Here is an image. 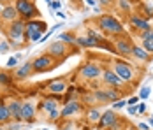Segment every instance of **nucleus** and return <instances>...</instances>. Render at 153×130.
<instances>
[{"label": "nucleus", "mask_w": 153, "mask_h": 130, "mask_svg": "<svg viewBox=\"0 0 153 130\" xmlns=\"http://www.w3.org/2000/svg\"><path fill=\"white\" fill-rule=\"evenodd\" d=\"M97 25L107 35H123V25L118 21V18L111 14H102L97 18Z\"/></svg>", "instance_id": "f257e3e1"}, {"label": "nucleus", "mask_w": 153, "mask_h": 130, "mask_svg": "<svg viewBox=\"0 0 153 130\" xmlns=\"http://www.w3.org/2000/svg\"><path fill=\"white\" fill-rule=\"evenodd\" d=\"M16 11H18V14L19 18L27 23V21H32L33 18H37V16L41 14L39 13V9H37V5L33 4V0H16Z\"/></svg>", "instance_id": "f03ea898"}, {"label": "nucleus", "mask_w": 153, "mask_h": 130, "mask_svg": "<svg viewBox=\"0 0 153 130\" xmlns=\"http://www.w3.org/2000/svg\"><path fill=\"white\" fill-rule=\"evenodd\" d=\"M44 32H46V23L41 21V19H32V21L25 23V37L32 42L41 41Z\"/></svg>", "instance_id": "7ed1b4c3"}, {"label": "nucleus", "mask_w": 153, "mask_h": 130, "mask_svg": "<svg viewBox=\"0 0 153 130\" xmlns=\"http://www.w3.org/2000/svg\"><path fill=\"white\" fill-rule=\"evenodd\" d=\"M25 37V21L23 19H16L9 25V39L13 42V48H19V42Z\"/></svg>", "instance_id": "20e7f679"}, {"label": "nucleus", "mask_w": 153, "mask_h": 130, "mask_svg": "<svg viewBox=\"0 0 153 130\" xmlns=\"http://www.w3.org/2000/svg\"><path fill=\"white\" fill-rule=\"evenodd\" d=\"M113 71H114V74L122 79L123 83H130V81L134 79V71H132V67H130L127 62H123V60H114V62H113Z\"/></svg>", "instance_id": "39448f33"}, {"label": "nucleus", "mask_w": 153, "mask_h": 130, "mask_svg": "<svg viewBox=\"0 0 153 130\" xmlns=\"http://www.w3.org/2000/svg\"><path fill=\"white\" fill-rule=\"evenodd\" d=\"M79 76H81L83 79H86V81H93V79H97L99 76H102V69H100L99 63L88 62V63H85V65L79 69Z\"/></svg>", "instance_id": "423d86ee"}, {"label": "nucleus", "mask_w": 153, "mask_h": 130, "mask_svg": "<svg viewBox=\"0 0 153 130\" xmlns=\"http://www.w3.org/2000/svg\"><path fill=\"white\" fill-rule=\"evenodd\" d=\"M53 60H55V58L51 56V55H48V53L37 56L33 62H32L33 72H44V71H49V69L53 67Z\"/></svg>", "instance_id": "0eeeda50"}, {"label": "nucleus", "mask_w": 153, "mask_h": 130, "mask_svg": "<svg viewBox=\"0 0 153 130\" xmlns=\"http://www.w3.org/2000/svg\"><path fill=\"white\" fill-rule=\"evenodd\" d=\"M132 48H134V44L130 42V39H127V37H123V35H120V37L114 41V49H116L122 56H132Z\"/></svg>", "instance_id": "6e6552de"}, {"label": "nucleus", "mask_w": 153, "mask_h": 130, "mask_svg": "<svg viewBox=\"0 0 153 130\" xmlns=\"http://www.w3.org/2000/svg\"><path fill=\"white\" fill-rule=\"evenodd\" d=\"M102 81L106 83L107 86H113V88H120L123 85V81L114 74V71H111V69L102 71Z\"/></svg>", "instance_id": "1a4fd4ad"}, {"label": "nucleus", "mask_w": 153, "mask_h": 130, "mask_svg": "<svg viewBox=\"0 0 153 130\" xmlns=\"http://www.w3.org/2000/svg\"><path fill=\"white\" fill-rule=\"evenodd\" d=\"M48 55H51L53 58H62L67 55V44H63L62 41L58 42H51L48 46Z\"/></svg>", "instance_id": "9d476101"}, {"label": "nucleus", "mask_w": 153, "mask_h": 130, "mask_svg": "<svg viewBox=\"0 0 153 130\" xmlns=\"http://www.w3.org/2000/svg\"><path fill=\"white\" fill-rule=\"evenodd\" d=\"M79 109H81V104H79L77 100H67L65 102V105L62 107V111H60V118L74 116L76 113H79Z\"/></svg>", "instance_id": "9b49d317"}, {"label": "nucleus", "mask_w": 153, "mask_h": 130, "mask_svg": "<svg viewBox=\"0 0 153 130\" xmlns=\"http://www.w3.org/2000/svg\"><path fill=\"white\" fill-rule=\"evenodd\" d=\"M118 120H120V118H118V114H116L114 111H106L104 114L100 116L99 127H100V129H111V127H113Z\"/></svg>", "instance_id": "f8f14e48"}, {"label": "nucleus", "mask_w": 153, "mask_h": 130, "mask_svg": "<svg viewBox=\"0 0 153 130\" xmlns=\"http://www.w3.org/2000/svg\"><path fill=\"white\" fill-rule=\"evenodd\" d=\"M130 25L134 27L136 30H139V32H146V30H150L152 27H150V21L146 19V18H143V16H130Z\"/></svg>", "instance_id": "ddd939ff"}, {"label": "nucleus", "mask_w": 153, "mask_h": 130, "mask_svg": "<svg viewBox=\"0 0 153 130\" xmlns=\"http://www.w3.org/2000/svg\"><path fill=\"white\" fill-rule=\"evenodd\" d=\"M35 118V105L32 102H23L21 105V120L23 121H32Z\"/></svg>", "instance_id": "4468645a"}, {"label": "nucleus", "mask_w": 153, "mask_h": 130, "mask_svg": "<svg viewBox=\"0 0 153 130\" xmlns=\"http://www.w3.org/2000/svg\"><path fill=\"white\" fill-rule=\"evenodd\" d=\"M21 105H23V102H19V100H11L9 105H7L11 118L16 120V121H23V120H21Z\"/></svg>", "instance_id": "2eb2a0df"}, {"label": "nucleus", "mask_w": 153, "mask_h": 130, "mask_svg": "<svg viewBox=\"0 0 153 130\" xmlns=\"http://www.w3.org/2000/svg\"><path fill=\"white\" fill-rule=\"evenodd\" d=\"M67 88L69 86H67L65 79H56V81H51V83L48 85V90H49L53 95H60V93H63Z\"/></svg>", "instance_id": "dca6fc26"}, {"label": "nucleus", "mask_w": 153, "mask_h": 130, "mask_svg": "<svg viewBox=\"0 0 153 130\" xmlns=\"http://www.w3.org/2000/svg\"><path fill=\"white\" fill-rule=\"evenodd\" d=\"M132 56L136 58V60H139V62H150V58H152V55L143 48V46H136L134 44V48H132Z\"/></svg>", "instance_id": "f3484780"}, {"label": "nucleus", "mask_w": 153, "mask_h": 130, "mask_svg": "<svg viewBox=\"0 0 153 130\" xmlns=\"http://www.w3.org/2000/svg\"><path fill=\"white\" fill-rule=\"evenodd\" d=\"M18 11H16L14 5H5L4 7V11H2V14H0V18L4 19V21H9V23H13V21H16L18 19Z\"/></svg>", "instance_id": "a211bd4d"}, {"label": "nucleus", "mask_w": 153, "mask_h": 130, "mask_svg": "<svg viewBox=\"0 0 153 130\" xmlns=\"http://www.w3.org/2000/svg\"><path fill=\"white\" fill-rule=\"evenodd\" d=\"M32 72H33V67H32V62H27V63H23L18 71H16V77L18 79H25V77H28V76H32Z\"/></svg>", "instance_id": "6ab92c4d"}, {"label": "nucleus", "mask_w": 153, "mask_h": 130, "mask_svg": "<svg viewBox=\"0 0 153 130\" xmlns=\"http://www.w3.org/2000/svg\"><path fill=\"white\" fill-rule=\"evenodd\" d=\"M76 44L83 46V48H97V46H100V42L92 39V37H79V39H76Z\"/></svg>", "instance_id": "aec40b11"}, {"label": "nucleus", "mask_w": 153, "mask_h": 130, "mask_svg": "<svg viewBox=\"0 0 153 130\" xmlns=\"http://www.w3.org/2000/svg\"><path fill=\"white\" fill-rule=\"evenodd\" d=\"M93 99L99 104H109V97H107L106 90H95L93 91Z\"/></svg>", "instance_id": "412c9836"}, {"label": "nucleus", "mask_w": 153, "mask_h": 130, "mask_svg": "<svg viewBox=\"0 0 153 130\" xmlns=\"http://www.w3.org/2000/svg\"><path fill=\"white\" fill-rule=\"evenodd\" d=\"M100 111L97 109V107H92V109H88V113H86V120L90 121V123H97V121H100Z\"/></svg>", "instance_id": "4be33fe9"}, {"label": "nucleus", "mask_w": 153, "mask_h": 130, "mask_svg": "<svg viewBox=\"0 0 153 130\" xmlns=\"http://www.w3.org/2000/svg\"><path fill=\"white\" fill-rule=\"evenodd\" d=\"M56 105H58L56 99H46V100L42 102V109H44V111H48V113L55 111V109H56Z\"/></svg>", "instance_id": "5701e85b"}, {"label": "nucleus", "mask_w": 153, "mask_h": 130, "mask_svg": "<svg viewBox=\"0 0 153 130\" xmlns=\"http://www.w3.org/2000/svg\"><path fill=\"white\" fill-rule=\"evenodd\" d=\"M11 120V114H9V109L5 104H0V123H5Z\"/></svg>", "instance_id": "b1692460"}, {"label": "nucleus", "mask_w": 153, "mask_h": 130, "mask_svg": "<svg viewBox=\"0 0 153 130\" xmlns=\"http://www.w3.org/2000/svg\"><path fill=\"white\" fill-rule=\"evenodd\" d=\"M107 93V97H109V102H116L120 100V93H118V90L116 88H104Z\"/></svg>", "instance_id": "393cba45"}, {"label": "nucleus", "mask_w": 153, "mask_h": 130, "mask_svg": "<svg viewBox=\"0 0 153 130\" xmlns=\"http://www.w3.org/2000/svg\"><path fill=\"white\" fill-rule=\"evenodd\" d=\"M60 39L62 41H65V42H69V44H76V37L71 35V33H62Z\"/></svg>", "instance_id": "a878e982"}, {"label": "nucleus", "mask_w": 153, "mask_h": 130, "mask_svg": "<svg viewBox=\"0 0 153 130\" xmlns=\"http://www.w3.org/2000/svg\"><path fill=\"white\" fill-rule=\"evenodd\" d=\"M86 32H88V37H92V39H95V41L102 42V35H100L99 32H95V30H92V28H88Z\"/></svg>", "instance_id": "bb28decb"}, {"label": "nucleus", "mask_w": 153, "mask_h": 130, "mask_svg": "<svg viewBox=\"0 0 153 130\" xmlns=\"http://www.w3.org/2000/svg\"><path fill=\"white\" fill-rule=\"evenodd\" d=\"M141 39L143 41H153V28L146 30V32H141Z\"/></svg>", "instance_id": "cd10ccee"}, {"label": "nucleus", "mask_w": 153, "mask_h": 130, "mask_svg": "<svg viewBox=\"0 0 153 130\" xmlns=\"http://www.w3.org/2000/svg\"><path fill=\"white\" fill-rule=\"evenodd\" d=\"M150 91H152V88L150 86H144L141 91H139V99L141 100H144V99H148V95H150Z\"/></svg>", "instance_id": "c85d7f7f"}, {"label": "nucleus", "mask_w": 153, "mask_h": 130, "mask_svg": "<svg viewBox=\"0 0 153 130\" xmlns=\"http://www.w3.org/2000/svg\"><path fill=\"white\" fill-rule=\"evenodd\" d=\"M141 46H143V48H144L150 55H153V41H143V44H141Z\"/></svg>", "instance_id": "c756f323"}, {"label": "nucleus", "mask_w": 153, "mask_h": 130, "mask_svg": "<svg viewBox=\"0 0 153 130\" xmlns=\"http://www.w3.org/2000/svg\"><path fill=\"white\" fill-rule=\"evenodd\" d=\"M118 2H120V9H122V11H130L128 0H118Z\"/></svg>", "instance_id": "7c9ffc66"}, {"label": "nucleus", "mask_w": 153, "mask_h": 130, "mask_svg": "<svg viewBox=\"0 0 153 130\" xmlns=\"http://www.w3.org/2000/svg\"><path fill=\"white\" fill-rule=\"evenodd\" d=\"M48 118H49L51 121H55V120H58V118H60V111H58V109H55V111H51Z\"/></svg>", "instance_id": "2f4dec72"}, {"label": "nucleus", "mask_w": 153, "mask_h": 130, "mask_svg": "<svg viewBox=\"0 0 153 130\" xmlns=\"http://www.w3.org/2000/svg\"><path fill=\"white\" fill-rule=\"evenodd\" d=\"M19 58H21L19 55H18V56H13L9 62H7V67H14V65H18V60H19Z\"/></svg>", "instance_id": "473e14b6"}, {"label": "nucleus", "mask_w": 153, "mask_h": 130, "mask_svg": "<svg viewBox=\"0 0 153 130\" xmlns=\"http://www.w3.org/2000/svg\"><path fill=\"white\" fill-rule=\"evenodd\" d=\"M97 2H99L102 7H111V5L114 4V0H97Z\"/></svg>", "instance_id": "72a5a7b5"}, {"label": "nucleus", "mask_w": 153, "mask_h": 130, "mask_svg": "<svg viewBox=\"0 0 153 130\" xmlns=\"http://www.w3.org/2000/svg\"><path fill=\"white\" fill-rule=\"evenodd\" d=\"M125 104H127V102H125V100H122V99H120V100L113 102V109H120V107H123Z\"/></svg>", "instance_id": "f704fd0d"}, {"label": "nucleus", "mask_w": 153, "mask_h": 130, "mask_svg": "<svg viewBox=\"0 0 153 130\" xmlns=\"http://www.w3.org/2000/svg\"><path fill=\"white\" fill-rule=\"evenodd\" d=\"M58 7H60V2H58V0H51V2H49V9H51V11H55V9H58Z\"/></svg>", "instance_id": "c9c22d12"}, {"label": "nucleus", "mask_w": 153, "mask_h": 130, "mask_svg": "<svg viewBox=\"0 0 153 130\" xmlns=\"http://www.w3.org/2000/svg\"><path fill=\"white\" fill-rule=\"evenodd\" d=\"M60 130H76V127H74V123H65V125H62V129Z\"/></svg>", "instance_id": "e433bc0d"}, {"label": "nucleus", "mask_w": 153, "mask_h": 130, "mask_svg": "<svg viewBox=\"0 0 153 130\" xmlns=\"http://www.w3.org/2000/svg\"><path fill=\"white\" fill-rule=\"evenodd\" d=\"M0 81H2V83H5V85H9V83H11V79H9V77H7L4 72L0 74Z\"/></svg>", "instance_id": "4c0bfd02"}, {"label": "nucleus", "mask_w": 153, "mask_h": 130, "mask_svg": "<svg viewBox=\"0 0 153 130\" xmlns=\"http://www.w3.org/2000/svg\"><path fill=\"white\" fill-rule=\"evenodd\" d=\"M136 109H137V113H139V114H143V113L146 111V105H144V104L141 102V104H139V105H137V107H136Z\"/></svg>", "instance_id": "58836bf2"}, {"label": "nucleus", "mask_w": 153, "mask_h": 130, "mask_svg": "<svg viewBox=\"0 0 153 130\" xmlns=\"http://www.w3.org/2000/svg\"><path fill=\"white\" fill-rule=\"evenodd\" d=\"M144 11H146V14L148 16H152L153 18V7L152 5H144Z\"/></svg>", "instance_id": "ea45409f"}, {"label": "nucleus", "mask_w": 153, "mask_h": 130, "mask_svg": "<svg viewBox=\"0 0 153 130\" xmlns=\"http://www.w3.org/2000/svg\"><path fill=\"white\" fill-rule=\"evenodd\" d=\"M7 49H9V46H7V42H2V44H0V55H2V53H5Z\"/></svg>", "instance_id": "a19ab883"}, {"label": "nucleus", "mask_w": 153, "mask_h": 130, "mask_svg": "<svg viewBox=\"0 0 153 130\" xmlns=\"http://www.w3.org/2000/svg\"><path fill=\"white\" fill-rule=\"evenodd\" d=\"M137 102H139V97H132V99H128L127 104H128V105H134V104H137Z\"/></svg>", "instance_id": "79ce46f5"}, {"label": "nucleus", "mask_w": 153, "mask_h": 130, "mask_svg": "<svg viewBox=\"0 0 153 130\" xmlns=\"http://www.w3.org/2000/svg\"><path fill=\"white\" fill-rule=\"evenodd\" d=\"M128 113H130V114H136V113H137V109H136L134 105H130V107H128Z\"/></svg>", "instance_id": "37998d69"}, {"label": "nucleus", "mask_w": 153, "mask_h": 130, "mask_svg": "<svg viewBox=\"0 0 153 130\" xmlns=\"http://www.w3.org/2000/svg\"><path fill=\"white\" fill-rule=\"evenodd\" d=\"M139 130H148V125H144V123H139Z\"/></svg>", "instance_id": "c03bdc74"}, {"label": "nucleus", "mask_w": 153, "mask_h": 130, "mask_svg": "<svg viewBox=\"0 0 153 130\" xmlns=\"http://www.w3.org/2000/svg\"><path fill=\"white\" fill-rule=\"evenodd\" d=\"M86 4L88 5H95V0H86Z\"/></svg>", "instance_id": "a18cd8bd"}, {"label": "nucleus", "mask_w": 153, "mask_h": 130, "mask_svg": "<svg viewBox=\"0 0 153 130\" xmlns=\"http://www.w3.org/2000/svg\"><path fill=\"white\" fill-rule=\"evenodd\" d=\"M150 125H152V127H153V116H152V118H150Z\"/></svg>", "instance_id": "49530a36"}, {"label": "nucleus", "mask_w": 153, "mask_h": 130, "mask_svg": "<svg viewBox=\"0 0 153 130\" xmlns=\"http://www.w3.org/2000/svg\"><path fill=\"white\" fill-rule=\"evenodd\" d=\"M2 11H4V9H2V5H0V14H2Z\"/></svg>", "instance_id": "de8ad7c7"}, {"label": "nucleus", "mask_w": 153, "mask_h": 130, "mask_svg": "<svg viewBox=\"0 0 153 130\" xmlns=\"http://www.w3.org/2000/svg\"><path fill=\"white\" fill-rule=\"evenodd\" d=\"M0 130H5V129H4V127H0Z\"/></svg>", "instance_id": "09e8293b"}, {"label": "nucleus", "mask_w": 153, "mask_h": 130, "mask_svg": "<svg viewBox=\"0 0 153 130\" xmlns=\"http://www.w3.org/2000/svg\"><path fill=\"white\" fill-rule=\"evenodd\" d=\"M0 2H7V0H0Z\"/></svg>", "instance_id": "8fccbe9b"}, {"label": "nucleus", "mask_w": 153, "mask_h": 130, "mask_svg": "<svg viewBox=\"0 0 153 130\" xmlns=\"http://www.w3.org/2000/svg\"><path fill=\"white\" fill-rule=\"evenodd\" d=\"M48 2H51V0H48Z\"/></svg>", "instance_id": "3c124183"}]
</instances>
